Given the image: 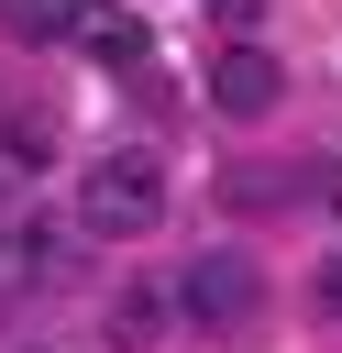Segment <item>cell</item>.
I'll return each mask as SVG.
<instances>
[{
  "label": "cell",
  "instance_id": "cell-10",
  "mask_svg": "<svg viewBox=\"0 0 342 353\" xmlns=\"http://www.w3.org/2000/svg\"><path fill=\"white\" fill-rule=\"evenodd\" d=\"M210 11H221V22H254V0H210Z\"/></svg>",
  "mask_w": 342,
  "mask_h": 353
},
{
  "label": "cell",
  "instance_id": "cell-6",
  "mask_svg": "<svg viewBox=\"0 0 342 353\" xmlns=\"http://www.w3.org/2000/svg\"><path fill=\"white\" fill-rule=\"evenodd\" d=\"M165 320H177V287H121V298H110V342H121V353H143Z\"/></svg>",
  "mask_w": 342,
  "mask_h": 353
},
{
  "label": "cell",
  "instance_id": "cell-1",
  "mask_svg": "<svg viewBox=\"0 0 342 353\" xmlns=\"http://www.w3.org/2000/svg\"><path fill=\"white\" fill-rule=\"evenodd\" d=\"M154 221H165V165H154L143 143L88 154V176H77V232H88V243H132V232H154Z\"/></svg>",
  "mask_w": 342,
  "mask_h": 353
},
{
  "label": "cell",
  "instance_id": "cell-5",
  "mask_svg": "<svg viewBox=\"0 0 342 353\" xmlns=\"http://www.w3.org/2000/svg\"><path fill=\"white\" fill-rule=\"evenodd\" d=\"M0 165H11V176H44V165H55V110L0 99Z\"/></svg>",
  "mask_w": 342,
  "mask_h": 353
},
{
  "label": "cell",
  "instance_id": "cell-7",
  "mask_svg": "<svg viewBox=\"0 0 342 353\" xmlns=\"http://www.w3.org/2000/svg\"><path fill=\"white\" fill-rule=\"evenodd\" d=\"M0 22H11L22 44H77V33H88V0H0Z\"/></svg>",
  "mask_w": 342,
  "mask_h": 353
},
{
  "label": "cell",
  "instance_id": "cell-4",
  "mask_svg": "<svg viewBox=\"0 0 342 353\" xmlns=\"http://www.w3.org/2000/svg\"><path fill=\"white\" fill-rule=\"evenodd\" d=\"M77 254H88V232L11 221V232H0V287H55V276H77Z\"/></svg>",
  "mask_w": 342,
  "mask_h": 353
},
{
  "label": "cell",
  "instance_id": "cell-9",
  "mask_svg": "<svg viewBox=\"0 0 342 353\" xmlns=\"http://www.w3.org/2000/svg\"><path fill=\"white\" fill-rule=\"evenodd\" d=\"M320 309H331V320H342V254H331V265H320Z\"/></svg>",
  "mask_w": 342,
  "mask_h": 353
},
{
  "label": "cell",
  "instance_id": "cell-2",
  "mask_svg": "<svg viewBox=\"0 0 342 353\" xmlns=\"http://www.w3.org/2000/svg\"><path fill=\"white\" fill-rule=\"evenodd\" d=\"M254 309H265L254 254L210 243V254H188V265H177V320H199V331H254Z\"/></svg>",
  "mask_w": 342,
  "mask_h": 353
},
{
  "label": "cell",
  "instance_id": "cell-3",
  "mask_svg": "<svg viewBox=\"0 0 342 353\" xmlns=\"http://www.w3.org/2000/svg\"><path fill=\"white\" fill-rule=\"evenodd\" d=\"M210 99H221L232 121H265V110L287 99V66H276L265 44H221V55H210Z\"/></svg>",
  "mask_w": 342,
  "mask_h": 353
},
{
  "label": "cell",
  "instance_id": "cell-8",
  "mask_svg": "<svg viewBox=\"0 0 342 353\" xmlns=\"http://www.w3.org/2000/svg\"><path fill=\"white\" fill-rule=\"evenodd\" d=\"M99 66H143V22H110V11H88V33H77Z\"/></svg>",
  "mask_w": 342,
  "mask_h": 353
}]
</instances>
